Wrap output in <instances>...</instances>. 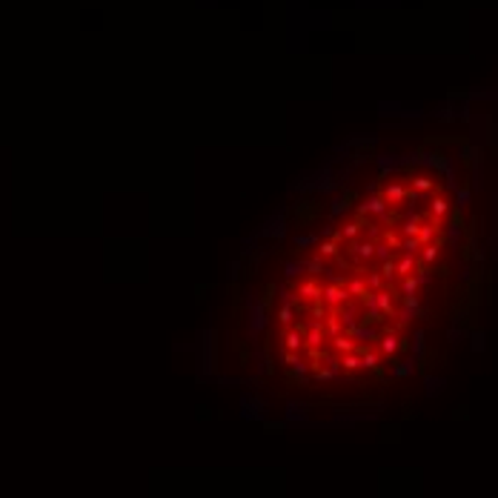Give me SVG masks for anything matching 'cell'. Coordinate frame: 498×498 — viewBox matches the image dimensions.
<instances>
[{"label":"cell","instance_id":"d6986e66","mask_svg":"<svg viewBox=\"0 0 498 498\" xmlns=\"http://www.w3.org/2000/svg\"><path fill=\"white\" fill-rule=\"evenodd\" d=\"M278 315H281V324H289V321L295 318V315H292V309H289V306H281V312H278Z\"/></svg>","mask_w":498,"mask_h":498},{"label":"cell","instance_id":"ffe728a7","mask_svg":"<svg viewBox=\"0 0 498 498\" xmlns=\"http://www.w3.org/2000/svg\"><path fill=\"white\" fill-rule=\"evenodd\" d=\"M321 267H324V264H321V258H315V261H309V264H306V269H309V275H318V272H321Z\"/></svg>","mask_w":498,"mask_h":498},{"label":"cell","instance_id":"4fadbf2b","mask_svg":"<svg viewBox=\"0 0 498 498\" xmlns=\"http://www.w3.org/2000/svg\"><path fill=\"white\" fill-rule=\"evenodd\" d=\"M398 272H401L404 278H407L409 272H412V258H409V255H407V258H401V264H398Z\"/></svg>","mask_w":498,"mask_h":498},{"label":"cell","instance_id":"ba28073f","mask_svg":"<svg viewBox=\"0 0 498 498\" xmlns=\"http://www.w3.org/2000/svg\"><path fill=\"white\" fill-rule=\"evenodd\" d=\"M364 209H366V212L384 215V209H387V201H384V198H372V201H366V204H364Z\"/></svg>","mask_w":498,"mask_h":498},{"label":"cell","instance_id":"7c38bea8","mask_svg":"<svg viewBox=\"0 0 498 498\" xmlns=\"http://www.w3.org/2000/svg\"><path fill=\"white\" fill-rule=\"evenodd\" d=\"M272 295H275V286L267 284V286H264V292H261V303H264V306H269V303H272Z\"/></svg>","mask_w":498,"mask_h":498},{"label":"cell","instance_id":"8992f818","mask_svg":"<svg viewBox=\"0 0 498 498\" xmlns=\"http://www.w3.org/2000/svg\"><path fill=\"white\" fill-rule=\"evenodd\" d=\"M435 229H438L435 223H427V226H421V229H418V235H415V238H418L421 243H429V240L435 238Z\"/></svg>","mask_w":498,"mask_h":498},{"label":"cell","instance_id":"7402d4cb","mask_svg":"<svg viewBox=\"0 0 498 498\" xmlns=\"http://www.w3.org/2000/svg\"><path fill=\"white\" fill-rule=\"evenodd\" d=\"M392 275H395V264L387 261V264H384V278H392Z\"/></svg>","mask_w":498,"mask_h":498},{"label":"cell","instance_id":"9a60e30c","mask_svg":"<svg viewBox=\"0 0 498 498\" xmlns=\"http://www.w3.org/2000/svg\"><path fill=\"white\" fill-rule=\"evenodd\" d=\"M435 258H438V246H435V243H429V246H424V261L429 264V261H435Z\"/></svg>","mask_w":498,"mask_h":498},{"label":"cell","instance_id":"7a4b0ae2","mask_svg":"<svg viewBox=\"0 0 498 498\" xmlns=\"http://www.w3.org/2000/svg\"><path fill=\"white\" fill-rule=\"evenodd\" d=\"M338 240H341V235H332L329 240H324L321 243V258H332V255H338Z\"/></svg>","mask_w":498,"mask_h":498},{"label":"cell","instance_id":"cb8c5ba5","mask_svg":"<svg viewBox=\"0 0 498 498\" xmlns=\"http://www.w3.org/2000/svg\"><path fill=\"white\" fill-rule=\"evenodd\" d=\"M472 347H475V349L484 347V335H475V344H472Z\"/></svg>","mask_w":498,"mask_h":498},{"label":"cell","instance_id":"8fae6325","mask_svg":"<svg viewBox=\"0 0 498 498\" xmlns=\"http://www.w3.org/2000/svg\"><path fill=\"white\" fill-rule=\"evenodd\" d=\"M415 289H418V281L412 275H407L404 278V295H415Z\"/></svg>","mask_w":498,"mask_h":498},{"label":"cell","instance_id":"5bb4252c","mask_svg":"<svg viewBox=\"0 0 498 498\" xmlns=\"http://www.w3.org/2000/svg\"><path fill=\"white\" fill-rule=\"evenodd\" d=\"M358 229H361V221H355V223H347V229L341 232V235H344V238H355V235H358Z\"/></svg>","mask_w":498,"mask_h":498},{"label":"cell","instance_id":"6da1fadb","mask_svg":"<svg viewBox=\"0 0 498 498\" xmlns=\"http://www.w3.org/2000/svg\"><path fill=\"white\" fill-rule=\"evenodd\" d=\"M295 215H303V221H309V218L315 221L321 215V206L315 204V201H301V204L295 206Z\"/></svg>","mask_w":498,"mask_h":498},{"label":"cell","instance_id":"ac0fdd59","mask_svg":"<svg viewBox=\"0 0 498 498\" xmlns=\"http://www.w3.org/2000/svg\"><path fill=\"white\" fill-rule=\"evenodd\" d=\"M401 246L407 249V252H415V249L421 246V240H418V238H409V240H404V243H401Z\"/></svg>","mask_w":498,"mask_h":498},{"label":"cell","instance_id":"2e32d148","mask_svg":"<svg viewBox=\"0 0 498 498\" xmlns=\"http://www.w3.org/2000/svg\"><path fill=\"white\" fill-rule=\"evenodd\" d=\"M467 201H470V189L464 186V189H458V204H455V206H458V209H464V206H467Z\"/></svg>","mask_w":498,"mask_h":498},{"label":"cell","instance_id":"3957f363","mask_svg":"<svg viewBox=\"0 0 498 498\" xmlns=\"http://www.w3.org/2000/svg\"><path fill=\"white\" fill-rule=\"evenodd\" d=\"M321 295H324L329 303H341V301H347V295H349V292H347V289H341V286H327V289H324Z\"/></svg>","mask_w":498,"mask_h":498},{"label":"cell","instance_id":"52a82bcc","mask_svg":"<svg viewBox=\"0 0 498 498\" xmlns=\"http://www.w3.org/2000/svg\"><path fill=\"white\" fill-rule=\"evenodd\" d=\"M398 341H401L398 335H384V338H381V349H384V352H390V355H392V352H395V349L401 347Z\"/></svg>","mask_w":498,"mask_h":498},{"label":"cell","instance_id":"9c48e42d","mask_svg":"<svg viewBox=\"0 0 498 498\" xmlns=\"http://www.w3.org/2000/svg\"><path fill=\"white\" fill-rule=\"evenodd\" d=\"M401 198H404V186H401V183H392V186L387 189V198H384V201H392V204H398Z\"/></svg>","mask_w":498,"mask_h":498},{"label":"cell","instance_id":"603a6c76","mask_svg":"<svg viewBox=\"0 0 498 498\" xmlns=\"http://www.w3.org/2000/svg\"><path fill=\"white\" fill-rule=\"evenodd\" d=\"M369 286H375V289H378V286H381V275H372V278H369Z\"/></svg>","mask_w":498,"mask_h":498},{"label":"cell","instance_id":"5b68a950","mask_svg":"<svg viewBox=\"0 0 498 498\" xmlns=\"http://www.w3.org/2000/svg\"><path fill=\"white\" fill-rule=\"evenodd\" d=\"M321 292H324V289H321L318 284H312V281H306V284L301 286V295H303V298H312V301H318Z\"/></svg>","mask_w":498,"mask_h":498},{"label":"cell","instance_id":"277c9868","mask_svg":"<svg viewBox=\"0 0 498 498\" xmlns=\"http://www.w3.org/2000/svg\"><path fill=\"white\" fill-rule=\"evenodd\" d=\"M429 209H432V215H435V221H438V218H444V215L450 212V204H447L444 198H435V201L429 204Z\"/></svg>","mask_w":498,"mask_h":498},{"label":"cell","instance_id":"30bf717a","mask_svg":"<svg viewBox=\"0 0 498 498\" xmlns=\"http://www.w3.org/2000/svg\"><path fill=\"white\" fill-rule=\"evenodd\" d=\"M352 249H355V255H361V258H369L375 246H372V243H355Z\"/></svg>","mask_w":498,"mask_h":498},{"label":"cell","instance_id":"e0dca14e","mask_svg":"<svg viewBox=\"0 0 498 498\" xmlns=\"http://www.w3.org/2000/svg\"><path fill=\"white\" fill-rule=\"evenodd\" d=\"M412 183H415V189H432V180L429 178H412Z\"/></svg>","mask_w":498,"mask_h":498},{"label":"cell","instance_id":"44dd1931","mask_svg":"<svg viewBox=\"0 0 498 498\" xmlns=\"http://www.w3.org/2000/svg\"><path fill=\"white\" fill-rule=\"evenodd\" d=\"M344 366H347V369H355V366H361V358L347 355V358H344Z\"/></svg>","mask_w":498,"mask_h":498}]
</instances>
